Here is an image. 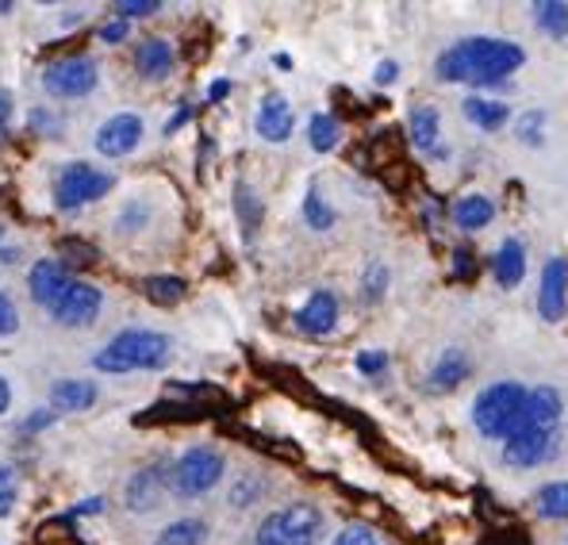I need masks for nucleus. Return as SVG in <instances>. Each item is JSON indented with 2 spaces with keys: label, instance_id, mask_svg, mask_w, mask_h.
<instances>
[{
  "label": "nucleus",
  "instance_id": "obj_1",
  "mask_svg": "<svg viewBox=\"0 0 568 545\" xmlns=\"http://www.w3.org/2000/svg\"><path fill=\"white\" fill-rule=\"evenodd\" d=\"M526 62L519 43H507V39H491V36H476L462 39L449 50H442L438 58V78L442 81H465V85L488 89L507 81L515 70Z\"/></svg>",
  "mask_w": 568,
  "mask_h": 545
},
{
  "label": "nucleus",
  "instance_id": "obj_2",
  "mask_svg": "<svg viewBox=\"0 0 568 545\" xmlns=\"http://www.w3.org/2000/svg\"><path fill=\"white\" fill-rule=\"evenodd\" d=\"M526 396L530 388H523L519 381H496L473 400V423L480 434L488 438L507 442L511 434L523 431V418H526Z\"/></svg>",
  "mask_w": 568,
  "mask_h": 545
},
{
  "label": "nucleus",
  "instance_id": "obj_3",
  "mask_svg": "<svg viewBox=\"0 0 568 545\" xmlns=\"http://www.w3.org/2000/svg\"><path fill=\"white\" fill-rule=\"evenodd\" d=\"M170 362V339L158 331H123L93 357L100 373H135V369H162Z\"/></svg>",
  "mask_w": 568,
  "mask_h": 545
},
{
  "label": "nucleus",
  "instance_id": "obj_4",
  "mask_svg": "<svg viewBox=\"0 0 568 545\" xmlns=\"http://www.w3.org/2000/svg\"><path fill=\"white\" fill-rule=\"evenodd\" d=\"M323 534V511L315 503H288L257 526V545H315Z\"/></svg>",
  "mask_w": 568,
  "mask_h": 545
},
{
  "label": "nucleus",
  "instance_id": "obj_5",
  "mask_svg": "<svg viewBox=\"0 0 568 545\" xmlns=\"http://www.w3.org/2000/svg\"><path fill=\"white\" fill-rule=\"evenodd\" d=\"M223 476V454L215 446H192L185 450L178 461H173L170 468V488L178 492V496H204V492H212L215 484H220Z\"/></svg>",
  "mask_w": 568,
  "mask_h": 545
},
{
  "label": "nucleus",
  "instance_id": "obj_6",
  "mask_svg": "<svg viewBox=\"0 0 568 545\" xmlns=\"http://www.w3.org/2000/svg\"><path fill=\"white\" fill-rule=\"evenodd\" d=\"M112 184H115L112 173L97 170V165H89V162H70L54 181V204L62 208V212H73V208H85V204H93V200L108 196Z\"/></svg>",
  "mask_w": 568,
  "mask_h": 545
},
{
  "label": "nucleus",
  "instance_id": "obj_7",
  "mask_svg": "<svg viewBox=\"0 0 568 545\" xmlns=\"http://www.w3.org/2000/svg\"><path fill=\"white\" fill-rule=\"evenodd\" d=\"M561 450V431H538V426H523L519 434L504 442V461L511 468H538L557 457Z\"/></svg>",
  "mask_w": 568,
  "mask_h": 545
},
{
  "label": "nucleus",
  "instance_id": "obj_8",
  "mask_svg": "<svg viewBox=\"0 0 568 545\" xmlns=\"http://www.w3.org/2000/svg\"><path fill=\"white\" fill-rule=\"evenodd\" d=\"M43 89L58 100H78L97 89V62L89 58H62V62L47 65Z\"/></svg>",
  "mask_w": 568,
  "mask_h": 545
},
{
  "label": "nucleus",
  "instance_id": "obj_9",
  "mask_svg": "<svg viewBox=\"0 0 568 545\" xmlns=\"http://www.w3.org/2000/svg\"><path fill=\"white\" fill-rule=\"evenodd\" d=\"M538 312L546 323H561L568 312V262L565 258H549L546 270H541Z\"/></svg>",
  "mask_w": 568,
  "mask_h": 545
},
{
  "label": "nucleus",
  "instance_id": "obj_10",
  "mask_svg": "<svg viewBox=\"0 0 568 545\" xmlns=\"http://www.w3.org/2000/svg\"><path fill=\"white\" fill-rule=\"evenodd\" d=\"M100 304H104V296H100L97 284L73 281V289L65 292L62 304H58L50 315H54L58 323H65V326H89L100 315Z\"/></svg>",
  "mask_w": 568,
  "mask_h": 545
},
{
  "label": "nucleus",
  "instance_id": "obj_11",
  "mask_svg": "<svg viewBox=\"0 0 568 545\" xmlns=\"http://www.w3.org/2000/svg\"><path fill=\"white\" fill-rule=\"evenodd\" d=\"M139 139H142V120L135 112H120L97 131V150L104 158H123L139 147Z\"/></svg>",
  "mask_w": 568,
  "mask_h": 545
},
{
  "label": "nucleus",
  "instance_id": "obj_12",
  "mask_svg": "<svg viewBox=\"0 0 568 545\" xmlns=\"http://www.w3.org/2000/svg\"><path fill=\"white\" fill-rule=\"evenodd\" d=\"M70 289H73V276L62 262H54V258H47V262H39L36 270H31V296H36L47 312H54Z\"/></svg>",
  "mask_w": 568,
  "mask_h": 545
},
{
  "label": "nucleus",
  "instance_id": "obj_13",
  "mask_svg": "<svg viewBox=\"0 0 568 545\" xmlns=\"http://www.w3.org/2000/svg\"><path fill=\"white\" fill-rule=\"evenodd\" d=\"M296 326L304 334H315V339L331 334L334 326H338V296H334L331 289H315L312 296H307V304L296 312Z\"/></svg>",
  "mask_w": 568,
  "mask_h": 545
},
{
  "label": "nucleus",
  "instance_id": "obj_14",
  "mask_svg": "<svg viewBox=\"0 0 568 545\" xmlns=\"http://www.w3.org/2000/svg\"><path fill=\"white\" fill-rule=\"evenodd\" d=\"M292 128H296V112H292V104L281 97V92H270V97L257 104V135L265 142H284L292 135Z\"/></svg>",
  "mask_w": 568,
  "mask_h": 545
},
{
  "label": "nucleus",
  "instance_id": "obj_15",
  "mask_svg": "<svg viewBox=\"0 0 568 545\" xmlns=\"http://www.w3.org/2000/svg\"><path fill=\"white\" fill-rule=\"evenodd\" d=\"M561 415H565L561 392L549 388V384H538V388H530V396H526V418H523V426H538V431H557Z\"/></svg>",
  "mask_w": 568,
  "mask_h": 545
},
{
  "label": "nucleus",
  "instance_id": "obj_16",
  "mask_svg": "<svg viewBox=\"0 0 568 545\" xmlns=\"http://www.w3.org/2000/svg\"><path fill=\"white\" fill-rule=\"evenodd\" d=\"M170 484V473H165V465H146L139 468L135 476H131L128 484V507L131 511H150L162 496V488Z\"/></svg>",
  "mask_w": 568,
  "mask_h": 545
},
{
  "label": "nucleus",
  "instance_id": "obj_17",
  "mask_svg": "<svg viewBox=\"0 0 568 545\" xmlns=\"http://www.w3.org/2000/svg\"><path fill=\"white\" fill-rule=\"evenodd\" d=\"M469 373H473V365H469V357H465V350H446V354L434 362L426 381H430V392H454L469 381Z\"/></svg>",
  "mask_w": 568,
  "mask_h": 545
},
{
  "label": "nucleus",
  "instance_id": "obj_18",
  "mask_svg": "<svg viewBox=\"0 0 568 545\" xmlns=\"http://www.w3.org/2000/svg\"><path fill=\"white\" fill-rule=\"evenodd\" d=\"M135 70L150 81H162L173 73V47L165 39H142L135 47Z\"/></svg>",
  "mask_w": 568,
  "mask_h": 545
},
{
  "label": "nucleus",
  "instance_id": "obj_19",
  "mask_svg": "<svg viewBox=\"0 0 568 545\" xmlns=\"http://www.w3.org/2000/svg\"><path fill=\"white\" fill-rule=\"evenodd\" d=\"M491 273H496V281L504 284V289H515V284H523L526 276V250L519 239H504V246L496 250V258H491Z\"/></svg>",
  "mask_w": 568,
  "mask_h": 545
},
{
  "label": "nucleus",
  "instance_id": "obj_20",
  "mask_svg": "<svg viewBox=\"0 0 568 545\" xmlns=\"http://www.w3.org/2000/svg\"><path fill=\"white\" fill-rule=\"evenodd\" d=\"M491 220H496V204H491L484 192H469V196H462L454 204V223L462 231H480V228H488Z\"/></svg>",
  "mask_w": 568,
  "mask_h": 545
},
{
  "label": "nucleus",
  "instance_id": "obj_21",
  "mask_svg": "<svg viewBox=\"0 0 568 545\" xmlns=\"http://www.w3.org/2000/svg\"><path fill=\"white\" fill-rule=\"evenodd\" d=\"M50 404H54L58 411H85V407L97 404V384L65 376V381H58L54 388H50Z\"/></svg>",
  "mask_w": 568,
  "mask_h": 545
},
{
  "label": "nucleus",
  "instance_id": "obj_22",
  "mask_svg": "<svg viewBox=\"0 0 568 545\" xmlns=\"http://www.w3.org/2000/svg\"><path fill=\"white\" fill-rule=\"evenodd\" d=\"M465 120L476 123V128H484V131H499V128H507V120H511V108H507L504 100L469 97L465 100Z\"/></svg>",
  "mask_w": 568,
  "mask_h": 545
},
{
  "label": "nucleus",
  "instance_id": "obj_23",
  "mask_svg": "<svg viewBox=\"0 0 568 545\" xmlns=\"http://www.w3.org/2000/svg\"><path fill=\"white\" fill-rule=\"evenodd\" d=\"M142 296L158 307H173L185 300V281H181V276H170V273L146 276V281H142Z\"/></svg>",
  "mask_w": 568,
  "mask_h": 545
},
{
  "label": "nucleus",
  "instance_id": "obj_24",
  "mask_svg": "<svg viewBox=\"0 0 568 545\" xmlns=\"http://www.w3.org/2000/svg\"><path fill=\"white\" fill-rule=\"evenodd\" d=\"M530 12H534V23H538L546 36L568 39V4L565 0H538Z\"/></svg>",
  "mask_w": 568,
  "mask_h": 545
},
{
  "label": "nucleus",
  "instance_id": "obj_25",
  "mask_svg": "<svg viewBox=\"0 0 568 545\" xmlns=\"http://www.w3.org/2000/svg\"><path fill=\"white\" fill-rule=\"evenodd\" d=\"M204 542H207V523H200V518H178V523H170L158 534L154 545H204Z\"/></svg>",
  "mask_w": 568,
  "mask_h": 545
},
{
  "label": "nucleus",
  "instance_id": "obj_26",
  "mask_svg": "<svg viewBox=\"0 0 568 545\" xmlns=\"http://www.w3.org/2000/svg\"><path fill=\"white\" fill-rule=\"evenodd\" d=\"M412 142L415 150H434L438 147V108L419 104L412 112Z\"/></svg>",
  "mask_w": 568,
  "mask_h": 545
},
{
  "label": "nucleus",
  "instance_id": "obj_27",
  "mask_svg": "<svg viewBox=\"0 0 568 545\" xmlns=\"http://www.w3.org/2000/svg\"><path fill=\"white\" fill-rule=\"evenodd\" d=\"M307 139H312V150L331 154V150L338 147V139H342V123L334 120L331 112H315L312 123H307Z\"/></svg>",
  "mask_w": 568,
  "mask_h": 545
},
{
  "label": "nucleus",
  "instance_id": "obj_28",
  "mask_svg": "<svg viewBox=\"0 0 568 545\" xmlns=\"http://www.w3.org/2000/svg\"><path fill=\"white\" fill-rule=\"evenodd\" d=\"M534 507H538L541 518H568V481H554L546 488H538Z\"/></svg>",
  "mask_w": 568,
  "mask_h": 545
},
{
  "label": "nucleus",
  "instance_id": "obj_29",
  "mask_svg": "<svg viewBox=\"0 0 568 545\" xmlns=\"http://www.w3.org/2000/svg\"><path fill=\"white\" fill-rule=\"evenodd\" d=\"M304 220H307V228H315V231L334 228V208L320 196V189H307V196H304Z\"/></svg>",
  "mask_w": 568,
  "mask_h": 545
},
{
  "label": "nucleus",
  "instance_id": "obj_30",
  "mask_svg": "<svg viewBox=\"0 0 568 545\" xmlns=\"http://www.w3.org/2000/svg\"><path fill=\"white\" fill-rule=\"evenodd\" d=\"M36 545H81V538L73 534L70 515H65V518H50V523L39 526Z\"/></svg>",
  "mask_w": 568,
  "mask_h": 545
},
{
  "label": "nucleus",
  "instance_id": "obj_31",
  "mask_svg": "<svg viewBox=\"0 0 568 545\" xmlns=\"http://www.w3.org/2000/svg\"><path fill=\"white\" fill-rule=\"evenodd\" d=\"M204 411L200 407H189V404H158L150 407V415H142L139 423H162V418H173V423H181V418H200Z\"/></svg>",
  "mask_w": 568,
  "mask_h": 545
},
{
  "label": "nucleus",
  "instance_id": "obj_32",
  "mask_svg": "<svg viewBox=\"0 0 568 545\" xmlns=\"http://www.w3.org/2000/svg\"><path fill=\"white\" fill-rule=\"evenodd\" d=\"M58 254H62L65 262H73V265H93L97 262V246H89V242H78V239H62V242H58Z\"/></svg>",
  "mask_w": 568,
  "mask_h": 545
},
{
  "label": "nucleus",
  "instance_id": "obj_33",
  "mask_svg": "<svg viewBox=\"0 0 568 545\" xmlns=\"http://www.w3.org/2000/svg\"><path fill=\"white\" fill-rule=\"evenodd\" d=\"M384 289H388V270H384V262H373L369 273H365V281H362V296L369 300V304H377V300L384 296Z\"/></svg>",
  "mask_w": 568,
  "mask_h": 545
},
{
  "label": "nucleus",
  "instance_id": "obj_34",
  "mask_svg": "<svg viewBox=\"0 0 568 545\" xmlns=\"http://www.w3.org/2000/svg\"><path fill=\"white\" fill-rule=\"evenodd\" d=\"M235 204H239V215H242V228H246V234H254L257 220H262V208L254 204V192H250L246 184H239V196H235Z\"/></svg>",
  "mask_w": 568,
  "mask_h": 545
},
{
  "label": "nucleus",
  "instance_id": "obj_35",
  "mask_svg": "<svg viewBox=\"0 0 568 545\" xmlns=\"http://www.w3.org/2000/svg\"><path fill=\"white\" fill-rule=\"evenodd\" d=\"M16 496H20V481H16L12 468H0V515H8V511H12Z\"/></svg>",
  "mask_w": 568,
  "mask_h": 545
},
{
  "label": "nucleus",
  "instance_id": "obj_36",
  "mask_svg": "<svg viewBox=\"0 0 568 545\" xmlns=\"http://www.w3.org/2000/svg\"><path fill=\"white\" fill-rule=\"evenodd\" d=\"M158 0H120V4H115V16H120V20H135V16H150V12H158Z\"/></svg>",
  "mask_w": 568,
  "mask_h": 545
},
{
  "label": "nucleus",
  "instance_id": "obj_37",
  "mask_svg": "<svg viewBox=\"0 0 568 545\" xmlns=\"http://www.w3.org/2000/svg\"><path fill=\"white\" fill-rule=\"evenodd\" d=\"M384 369H388V354H384V350H365V354H357V373L377 376Z\"/></svg>",
  "mask_w": 568,
  "mask_h": 545
},
{
  "label": "nucleus",
  "instance_id": "obj_38",
  "mask_svg": "<svg viewBox=\"0 0 568 545\" xmlns=\"http://www.w3.org/2000/svg\"><path fill=\"white\" fill-rule=\"evenodd\" d=\"M334 545H381V542L369 526H346V531L334 538Z\"/></svg>",
  "mask_w": 568,
  "mask_h": 545
},
{
  "label": "nucleus",
  "instance_id": "obj_39",
  "mask_svg": "<svg viewBox=\"0 0 568 545\" xmlns=\"http://www.w3.org/2000/svg\"><path fill=\"white\" fill-rule=\"evenodd\" d=\"M541 123H546V115H541V112H526L519 120V139L523 142H538L541 139Z\"/></svg>",
  "mask_w": 568,
  "mask_h": 545
},
{
  "label": "nucleus",
  "instance_id": "obj_40",
  "mask_svg": "<svg viewBox=\"0 0 568 545\" xmlns=\"http://www.w3.org/2000/svg\"><path fill=\"white\" fill-rule=\"evenodd\" d=\"M16 326H20V312H16V304L12 300L0 292V334H12Z\"/></svg>",
  "mask_w": 568,
  "mask_h": 545
},
{
  "label": "nucleus",
  "instance_id": "obj_41",
  "mask_svg": "<svg viewBox=\"0 0 568 545\" xmlns=\"http://www.w3.org/2000/svg\"><path fill=\"white\" fill-rule=\"evenodd\" d=\"M100 39H104V43H123V39H128V20H120V16H115L112 23H104V28H100Z\"/></svg>",
  "mask_w": 568,
  "mask_h": 545
},
{
  "label": "nucleus",
  "instance_id": "obj_42",
  "mask_svg": "<svg viewBox=\"0 0 568 545\" xmlns=\"http://www.w3.org/2000/svg\"><path fill=\"white\" fill-rule=\"evenodd\" d=\"M396 73H399V65L388 58V62L377 65V73H373V78H377V85H392V81H396Z\"/></svg>",
  "mask_w": 568,
  "mask_h": 545
},
{
  "label": "nucleus",
  "instance_id": "obj_43",
  "mask_svg": "<svg viewBox=\"0 0 568 545\" xmlns=\"http://www.w3.org/2000/svg\"><path fill=\"white\" fill-rule=\"evenodd\" d=\"M8 115H12V97H8V92H0V128L8 123Z\"/></svg>",
  "mask_w": 568,
  "mask_h": 545
},
{
  "label": "nucleus",
  "instance_id": "obj_44",
  "mask_svg": "<svg viewBox=\"0 0 568 545\" xmlns=\"http://www.w3.org/2000/svg\"><path fill=\"white\" fill-rule=\"evenodd\" d=\"M50 418H54V415H50V411H43V415L28 418V423H23V431H39V426H47V423H50Z\"/></svg>",
  "mask_w": 568,
  "mask_h": 545
},
{
  "label": "nucleus",
  "instance_id": "obj_45",
  "mask_svg": "<svg viewBox=\"0 0 568 545\" xmlns=\"http://www.w3.org/2000/svg\"><path fill=\"white\" fill-rule=\"evenodd\" d=\"M8 404H12V388H8V381L0 376V411H8Z\"/></svg>",
  "mask_w": 568,
  "mask_h": 545
},
{
  "label": "nucleus",
  "instance_id": "obj_46",
  "mask_svg": "<svg viewBox=\"0 0 568 545\" xmlns=\"http://www.w3.org/2000/svg\"><path fill=\"white\" fill-rule=\"evenodd\" d=\"M227 92H231L227 81H215V85L207 89V97H212V100H223V97H227Z\"/></svg>",
  "mask_w": 568,
  "mask_h": 545
},
{
  "label": "nucleus",
  "instance_id": "obj_47",
  "mask_svg": "<svg viewBox=\"0 0 568 545\" xmlns=\"http://www.w3.org/2000/svg\"><path fill=\"white\" fill-rule=\"evenodd\" d=\"M469 258H473L469 250H457V273H462V276L469 273Z\"/></svg>",
  "mask_w": 568,
  "mask_h": 545
},
{
  "label": "nucleus",
  "instance_id": "obj_48",
  "mask_svg": "<svg viewBox=\"0 0 568 545\" xmlns=\"http://www.w3.org/2000/svg\"><path fill=\"white\" fill-rule=\"evenodd\" d=\"M254 545H257V542H254Z\"/></svg>",
  "mask_w": 568,
  "mask_h": 545
}]
</instances>
